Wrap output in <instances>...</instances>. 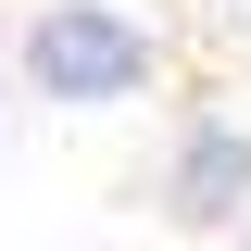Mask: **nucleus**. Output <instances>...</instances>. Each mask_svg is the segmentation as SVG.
<instances>
[{
  "label": "nucleus",
  "mask_w": 251,
  "mask_h": 251,
  "mask_svg": "<svg viewBox=\"0 0 251 251\" xmlns=\"http://www.w3.org/2000/svg\"><path fill=\"white\" fill-rule=\"evenodd\" d=\"M13 75L50 113H113V100H138L163 75V50H151V25L126 0H38L25 38H13Z\"/></svg>",
  "instance_id": "f257e3e1"
},
{
  "label": "nucleus",
  "mask_w": 251,
  "mask_h": 251,
  "mask_svg": "<svg viewBox=\"0 0 251 251\" xmlns=\"http://www.w3.org/2000/svg\"><path fill=\"white\" fill-rule=\"evenodd\" d=\"M151 201H163V226H251V126L239 113H188L163 176H151Z\"/></svg>",
  "instance_id": "f03ea898"
},
{
  "label": "nucleus",
  "mask_w": 251,
  "mask_h": 251,
  "mask_svg": "<svg viewBox=\"0 0 251 251\" xmlns=\"http://www.w3.org/2000/svg\"><path fill=\"white\" fill-rule=\"evenodd\" d=\"M239 251H251V226H239Z\"/></svg>",
  "instance_id": "7ed1b4c3"
}]
</instances>
